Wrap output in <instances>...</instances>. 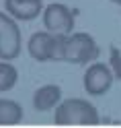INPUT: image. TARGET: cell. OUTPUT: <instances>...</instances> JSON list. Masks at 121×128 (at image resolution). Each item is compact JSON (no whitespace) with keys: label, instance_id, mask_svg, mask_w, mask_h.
Wrapping results in <instances>:
<instances>
[{"label":"cell","instance_id":"1","mask_svg":"<svg viewBox=\"0 0 121 128\" xmlns=\"http://www.w3.org/2000/svg\"><path fill=\"white\" fill-rule=\"evenodd\" d=\"M99 112L90 101L72 97L66 101H60V106L55 108L53 122L60 126H70V124H99Z\"/></svg>","mask_w":121,"mask_h":128},{"label":"cell","instance_id":"2","mask_svg":"<svg viewBox=\"0 0 121 128\" xmlns=\"http://www.w3.org/2000/svg\"><path fill=\"white\" fill-rule=\"evenodd\" d=\"M99 58V46H96L94 37L84 31H76V33L66 35L64 42V52H62V62L70 64H88Z\"/></svg>","mask_w":121,"mask_h":128},{"label":"cell","instance_id":"3","mask_svg":"<svg viewBox=\"0 0 121 128\" xmlns=\"http://www.w3.org/2000/svg\"><path fill=\"white\" fill-rule=\"evenodd\" d=\"M64 42L66 35L60 33H51V31H37L31 35L27 50L31 54V58L37 62H51V60H62V52H64Z\"/></svg>","mask_w":121,"mask_h":128},{"label":"cell","instance_id":"4","mask_svg":"<svg viewBox=\"0 0 121 128\" xmlns=\"http://www.w3.org/2000/svg\"><path fill=\"white\" fill-rule=\"evenodd\" d=\"M21 27L17 19L0 10V60H14L21 54Z\"/></svg>","mask_w":121,"mask_h":128},{"label":"cell","instance_id":"5","mask_svg":"<svg viewBox=\"0 0 121 128\" xmlns=\"http://www.w3.org/2000/svg\"><path fill=\"white\" fill-rule=\"evenodd\" d=\"M43 27L51 33L60 35H70L74 29V12H72L66 4L51 2L43 8Z\"/></svg>","mask_w":121,"mask_h":128},{"label":"cell","instance_id":"6","mask_svg":"<svg viewBox=\"0 0 121 128\" xmlns=\"http://www.w3.org/2000/svg\"><path fill=\"white\" fill-rule=\"evenodd\" d=\"M113 78H115V74H113L111 66H107V64H103V62H92L90 66L86 68V72H84L82 85H84V91L88 95L99 97V95H105L111 89Z\"/></svg>","mask_w":121,"mask_h":128},{"label":"cell","instance_id":"7","mask_svg":"<svg viewBox=\"0 0 121 128\" xmlns=\"http://www.w3.org/2000/svg\"><path fill=\"white\" fill-rule=\"evenodd\" d=\"M4 10L17 21H33L43 12V0H4Z\"/></svg>","mask_w":121,"mask_h":128},{"label":"cell","instance_id":"8","mask_svg":"<svg viewBox=\"0 0 121 128\" xmlns=\"http://www.w3.org/2000/svg\"><path fill=\"white\" fill-rule=\"evenodd\" d=\"M62 101V89L58 85H43L33 93V108L37 112L55 110Z\"/></svg>","mask_w":121,"mask_h":128},{"label":"cell","instance_id":"9","mask_svg":"<svg viewBox=\"0 0 121 128\" xmlns=\"http://www.w3.org/2000/svg\"><path fill=\"white\" fill-rule=\"evenodd\" d=\"M23 120V108L12 99H0V126H14Z\"/></svg>","mask_w":121,"mask_h":128},{"label":"cell","instance_id":"10","mask_svg":"<svg viewBox=\"0 0 121 128\" xmlns=\"http://www.w3.org/2000/svg\"><path fill=\"white\" fill-rule=\"evenodd\" d=\"M19 81V70L14 68L10 60H0V93L10 91Z\"/></svg>","mask_w":121,"mask_h":128},{"label":"cell","instance_id":"11","mask_svg":"<svg viewBox=\"0 0 121 128\" xmlns=\"http://www.w3.org/2000/svg\"><path fill=\"white\" fill-rule=\"evenodd\" d=\"M109 66L113 70V74H115V78L121 81V52L115 46H111V52H109Z\"/></svg>","mask_w":121,"mask_h":128},{"label":"cell","instance_id":"12","mask_svg":"<svg viewBox=\"0 0 121 128\" xmlns=\"http://www.w3.org/2000/svg\"><path fill=\"white\" fill-rule=\"evenodd\" d=\"M111 2H115V4H119V6H121V0H111Z\"/></svg>","mask_w":121,"mask_h":128}]
</instances>
